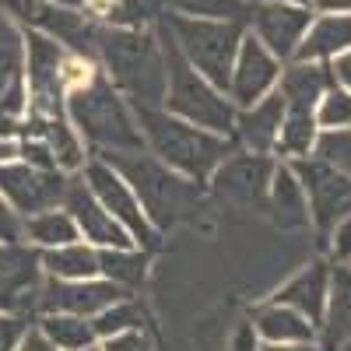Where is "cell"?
<instances>
[{
	"label": "cell",
	"mask_w": 351,
	"mask_h": 351,
	"mask_svg": "<svg viewBox=\"0 0 351 351\" xmlns=\"http://www.w3.org/2000/svg\"><path fill=\"white\" fill-rule=\"evenodd\" d=\"M67 120L92 158L144 152V134L137 127L134 106L116 92L99 64L67 92Z\"/></svg>",
	"instance_id": "1"
},
{
	"label": "cell",
	"mask_w": 351,
	"mask_h": 351,
	"mask_svg": "<svg viewBox=\"0 0 351 351\" xmlns=\"http://www.w3.org/2000/svg\"><path fill=\"white\" fill-rule=\"evenodd\" d=\"M95 60L134 109H162L165 102V53L155 28H102Z\"/></svg>",
	"instance_id": "2"
},
{
	"label": "cell",
	"mask_w": 351,
	"mask_h": 351,
	"mask_svg": "<svg viewBox=\"0 0 351 351\" xmlns=\"http://www.w3.org/2000/svg\"><path fill=\"white\" fill-rule=\"evenodd\" d=\"M134 116H137V127L144 134V152H152L162 165H169L172 172H180V176H186L193 183H204V186L215 176V169L239 148L236 137L193 127L165 109L137 106Z\"/></svg>",
	"instance_id": "3"
},
{
	"label": "cell",
	"mask_w": 351,
	"mask_h": 351,
	"mask_svg": "<svg viewBox=\"0 0 351 351\" xmlns=\"http://www.w3.org/2000/svg\"><path fill=\"white\" fill-rule=\"evenodd\" d=\"M106 162L130 183V190L137 193L141 208H144V215H148V221H152V228L158 232V236L200 211L204 183H193V180H186V176L172 172L152 152L109 155Z\"/></svg>",
	"instance_id": "4"
},
{
	"label": "cell",
	"mask_w": 351,
	"mask_h": 351,
	"mask_svg": "<svg viewBox=\"0 0 351 351\" xmlns=\"http://www.w3.org/2000/svg\"><path fill=\"white\" fill-rule=\"evenodd\" d=\"M155 32H158L162 53H165V102H162V109L180 116L186 123H193V127L232 137V130H236V106L228 102V95L221 88H215L180 53V46H176V39H172V32L165 28L162 18L155 25Z\"/></svg>",
	"instance_id": "5"
},
{
	"label": "cell",
	"mask_w": 351,
	"mask_h": 351,
	"mask_svg": "<svg viewBox=\"0 0 351 351\" xmlns=\"http://www.w3.org/2000/svg\"><path fill=\"white\" fill-rule=\"evenodd\" d=\"M165 28L172 32L176 46L186 60L208 77L215 88L228 92L232 64H236L239 43L246 36V25L239 21H200V18H180V14H162Z\"/></svg>",
	"instance_id": "6"
},
{
	"label": "cell",
	"mask_w": 351,
	"mask_h": 351,
	"mask_svg": "<svg viewBox=\"0 0 351 351\" xmlns=\"http://www.w3.org/2000/svg\"><path fill=\"white\" fill-rule=\"evenodd\" d=\"M0 11L14 18L28 32H39L56 39L64 49L95 56V39H99V21L88 11L74 8H56L49 0H0Z\"/></svg>",
	"instance_id": "7"
},
{
	"label": "cell",
	"mask_w": 351,
	"mask_h": 351,
	"mask_svg": "<svg viewBox=\"0 0 351 351\" xmlns=\"http://www.w3.org/2000/svg\"><path fill=\"white\" fill-rule=\"evenodd\" d=\"M81 180L88 183V190L99 197L102 208L130 232V239L137 243V250L152 253V250L158 246L162 236L152 228V221H148V215H144L137 193L130 190V183H127L106 158H88V165L81 169Z\"/></svg>",
	"instance_id": "8"
},
{
	"label": "cell",
	"mask_w": 351,
	"mask_h": 351,
	"mask_svg": "<svg viewBox=\"0 0 351 351\" xmlns=\"http://www.w3.org/2000/svg\"><path fill=\"white\" fill-rule=\"evenodd\" d=\"M295 169L299 183L309 197V215H313V228L319 232V243L330 236V228L351 215V176L330 169L327 162H319L316 155L309 158H295L288 162Z\"/></svg>",
	"instance_id": "9"
},
{
	"label": "cell",
	"mask_w": 351,
	"mask_h": 351,
	"mask_svg": "<svg viewBox=\"0 0 351 351\" xmlns=\"http://www.w3.org/2000/svg\"><path fill=\"white\" fill-rule=\"evenodd\" d=\"M274 158L271 155H253V152H232L208 180L215 200L232 204V208H253L263 211L267 208V190H271V176H274Z\"/></svg>",
	"instance_id": "10"
},
{
	"label": "cell",
	"mask_w": 351,
	"mask_h": 351,
	"mask_svg": "<svg viewBox=\"0 0 351 351\" xmlns=\"http://www.w3.org/2000/svg\"><path fill=\"white\" fill-rule=\"evenodd\" d=\"M67 186H71V176L60 169H36L18 158L0 165V197L21 218L49 211V208H64Z\"/></svg>",
	"instance_id": "11"
},
{
	"label": "cell",
	"mask_w": 351,
	"mask_h": 351,
	"mask_svg": "<svg viewBox=\"0 0 351 351\" xmlns=\"http://www.w3.org/2000/svg\"><path fill=\"white\" fill-rule=\"evenodd\" d=\"M281 67L285 64L246 28L239 53H236V64H232V77H228V92H225L228 102L236 109H250L260 99H267L281 81Z\"/></svg>",
	"instance_id": "12"
},
{
	"label": "cell",
	"mask_w": 351,
	"mask_h": 351,
	"mask_svg": "<svg viewBox=\"0 0 351 351\" xmlns=\"http://www.w3.org/2000/svg\"><path fill=\"white\" fill-rule=\"evenodd\" d=\"M316 11L302 4H281V0H256L253 18H250V32L267 46L281 64H291L295 53L309 32Z\"/></svg>",
	"instance_id": "13"
},
{
	"label": "cell",
	"mask_w": 351,
	"mask_h": 351,
	"mask_svg": "<svg viewBox=\"0 0 351 351\" xmlns=\"http://www.w3.org/2000/svg\"><path fill=\"white\" fill-rule=\"evenodd\" d=\"M127 295L130 291H123L120 285H112L106 278H88V281L46 278L43 288H39V299H36V316H43V313H71V316L95 319L102 309L116 306Z\"/></svg>",
	"instance_id": "14"
},
{
	"label": "cell",
	"mask_w": 351,
	"mask_h": 351,
	"mask_svg": "<svg viewBox=\"0 0 351 351\" xmlns=\"http://www.w3.org/2000/svg\"><path fill=\"white\" fill-rule=\"evenodd\" d=\"M43 253L36 246L21 243H0V295L11 313L36 319V299L43 288Z\"/></svg>",
	"instance_id": "15"
},
{
	"label": "cell",
	"mask_w": 351,
	"mask_h": 351,
	"mask_svg": "<svg viewBox=\"0 0 351 351\" xmlns=\"http://www.w3.org/2000/svg\"><path fill=\"white\" fill-rule=\"evenodd\" d=\"M64 208L71 211L77 232H81V239L88 246H95V250H130L137 246L130 239V232L116 221L102 204L99 197L88 190V183L81 180V172L71 176V186H67V197H64Z\"/></svg>",
	"instance_id": "16"
},
{
	"label": "cell",
	"mask_w": 351,
	"mask_h": 351,
	"mask_svg": "<svg viewBox=\"0 0 351 351\" xmlns=\"http://www.w3.org/2000/svg\"><path fill=\"white\" fill-rule=\"evenodd\" d=\"M327 299H330V263H324V260L306 263L302 271H295V274H291V278L274 291V295H271V302L302 313L316 330L324 327Z\"/></svg>",
	"instance_id": "17"
},
{
	"label": "cell",
	"mask_w": 351,
	"mask_h": 351,
	"mask_svg": "<svg viewBox=\"0 0 351 351\" xmlns=\"http://www.w3.org/2000/svg\"><path fill=\"white\" fill-rule=\"evenodd\" d=\"M281 123H285V95L274 88V92L267 99H260L256 106L236 109V130H232V137H236V144H243V152L274 155Z\"/></svg>",
	"instance_id": "18"
},
{
	"label": "cell",
	"mask_w": 351,
	"mask_h": 351,
	"mask_svg": "<svg viewBox=\"0 0 351 351\" xmlns=\"http://www.w3.org/2000/svg\"><path fill=\"white\" fill-rule=\"evenodd\" d=\"M271 221L278 228H288V232H299V228H309L313 225V215H309V197L299 183L295 169L288 162H278L274 165V176H271V190H267V208Z\"/></svg>",
	"instance_id": "19"
},
{
	"label": "cell",
	"mask_w": 351,
	"mask_h": 351,
	"mask_svg": "<svg viewBox=\"0 0 351 351\" xmlns=\"http://www.w3.org/2000/svg\"><path fill=\"white\" fill-rule=\"evenodd\" d=\"M351 53V14H316L295 53L302 64H334Z\"/></svg>",
	"instance_id": "20"
},
{
	"label": "cell",
	"mask_w": 351,
	"mask_h": 351,
	"mask_svg": "<svg viewBox=\"0 0 351 351\" xmlns=\"http://www.w3.org/2000/svg\"><path fill=\"white\" fill-rule=\"evenodd\" d=\"M334 67L330 64H302L291 60L281 67L278 92L285 95V106L291 109H316V102L324 99V92L334 84Z\"/></svg>",
	"instance_id": "21"
},
{
	"label": "cell",
	"mask_w": 351,
	"mask_h": 351,
	"mask_svg": "<svg viewBox=\"0 0 351 351\" xmlns=\"http://www.w3.org/2000/svg\"><path fill=\"white\" fill-rule=\"evenodd\" d=\"M253 327L263 344H319V330L302 313L278 306L271 299L253 313Z\"/></svg>",
	"instance_id": "22"
},
{
	"label": "cell",
	"mask_w": 351,
	"mask_h": 351,
	"mask_svg": "<svg viewBox=\"0 0 351 351\" xmlns=\"http://www.w3.org/2000/svg\"><path fill=\"white\" fill-rule=\"evenodd\" d=\"M319 351H337L344 341H351V267L337 263L330 267V299H327V316L319 327Z\"/></svg>",
	"instance_id": "23"
},
{
	"label": "cell",
	"mask_w": 351,
	"mask_h": 351,
	"mask_svg": "<svg viewBox=\"0 0 351 351\" xmlns=\"http://www.w3.org/2000/svg\"><path fill=\"white\" fill-rule=\"evenodd\" d=\"M21 239L43 253V250H56V246L77 243L81 232H77V225H74L67 208H49V211L21 218Z\"/></svg>",
	"instance_id": "24"
},
{
	"label": "cell",
	"mask_w": 351,
	"mask_h": 351,
	"mask_svg": "<svg viewBox=\"0 0 351 351\" xmlns=\"http://www.w3.org/2000/svg\"><path fill=\"white\" fill-rule=\"evenodd\" d=\"M43 274L56 281H88V278H102L99 271V250L88 246L84 239L71 246H56L43 250Z\"/></svg>",
	"instance_id": "25"
},
{
	"label": "cell",
	"mask_w": 351,
	"mask_h": 351,
	"mask_svg": "<svg viewBox=\"0 0 351 351\" xmlns=\"http://www.w3.org/2000/svg\"><path fill=\"white\" fill-rule=\"evenodd\" d=\"M84 11L102 28H155L165 8L155 0H88Z\"/></svg>",
	"instance_id": "26"
},
{
	"label": "cell",
	"mask_w": 351,
	"mask_h": 351,
	"mask_svg": "<svg viewBox=\"0 0 351 351\" xmlns=\"http://www.w3.org/2000/svg\"><path fill=\"white\" fill-rule=\"evenodd\" d=\"M32 327L56 348V351H84V348H95L99 334L95 324L84 316H71V313H43L32 319Z\"/></svg>",
	"instance_id": "27"
},
{
	"label": "cell",
	"mask_w": 351,
	"mask_h": 351,
	"mask_svg": "<svg viewBox=\"0 0 351 351\" xmlns=\"http://www.w3.org/2000/svg\"><path fill=\"white\" fill-rule=\"evenodd\" d=\"M169 14L180 18H200V21H239L250 28L253 0H162Z\"/></svg>",
	"instance_id": "28"
},
{
	"label": "cell",
	"mask_w": 351,
	"mask_h": 351,
	"mask_svg": "<svg viewBox=\"0 0 351 351\" xmlns=\"http://www.w3.org/2000/svg\"><path fill=\"white\" fill-rule=\"evenodd\" d=\"M25 84V28L0 11V95Z\"/></svg>",
	"instance_id": "29"
},
{
	"label": "cell",
	"mask_w": 351,
	"mask_h": 351,
	"mask_svg": "<svg viewBox=\"0 0 351 351\" xmlns=\"http://www.w3.org/2000/svg\"><path fill=\"white\" fill-rule=\"evenodd\" d=\"M99 271L106 281L120 285L123 291H134L148 278V253L130 246V250H99Z\"/></svg>",
	"instance_id": "30"
},
{
	"label": "cell",
	"mask_w": 351,
	"mask_h": 351,
	"mask_svg": "<svg viewBox=\"0 0 351 351\" xmlns=\"http://www.w3.org/2000/svg\"><path fill=\"white\" fill-rule=\"evenodd\" d=\"M144 309H141V302L134 299V295H127V299H120L116 306H109V309H102L92 324H95V334H99V341H106V337H112V334H127V330H144Z\"/></svg>",
	"instance_id": "31"
},
{
	"label": "cell",
	"mask_w": 351,
	"mask_h": 351,
	"mask_svg": "<svg viewBox=\"0 0 351 351\" xmlns=\"http://www.w3.org/2000/svg\"><path fill=\"white\" fill-rule=\"evenodd\" d=\"M316 127L319 130H344L351 127V88L334 81L324 99L316 102Z\"/></svg>",
	"instance_id": "32"
},
{
	"label": "cell",
	"mask_w": 351,
	"mask_h": 351,
	"mask_svg": "<svg viewBox=\"0 0 351 351\" xmlns=\"http://www.w3.org/2000/svg\"><path fill=\"white\" fill-rule=\"evenodd\" d=\"M313 155L319 162H327L330 169L351 176V127H344V130H319Z\"/></svg>",
	"instance_id": "33"
},
{
	"label": "cell",
	"mask_w": 351,
	"mask_h": 351,
	"mask_svg": "<svg viewBox=\"0 0 351 351\" xmlns=\"http://www.w3.org/2000/svg\"><path fill=\"white\" fill-rule=\"evenodd\" d=\"M28 327H32V319H28V316L0 309V351H18V344L28 334Z\"/></svg>",
	"instance_id": "34"
},
{
	"label": "cell",
	"mask_w": 351,
	"mask_h": 351,
	"mask_svg": "<svg viewBox=\"0 0 351 351\" xmlns=\"http://www.w3.org/2000/svg\"><path fill=\"white\" fill-rule=\"evenodd\" d=\"M324 246L330 250V256H334L337 263H348V267H351V215L341 218V221L330 228V236L324 239Z\"/></svg>",
	"instance_id": "35"
},
{
	"label": "cell",
	"mask_w": 351,
	"mask_h": 351,
	"mask_svg": "<svg viewBox=\"0 0 351 351\" xmlns=\"http://www.w3.org/2000/svg\"><path fill=\"white\" fill-rule=\"evenodd\" d=\"M99 351H152V337L144 330H127L99 341Z\"/></svg>",
	"instance_id": "36"
},
{
	"label": "cell",
	"mask_w": 351,
	"mask_h": 351,
	"mask_svg": "<svg viewBox=\"0 0 351 351\" xmlns=\"http://www.w3.org/2000/svg\"><path fill=\"white\" fill-rule=\"evenodd\" d=\"M0 243H21V215L0 197Z\"/></svg>",
	"instance_id": "37"
},
{
	"label": "cell",
	"mask_w": 351,
	"mask_h": 351,
	"mask_svg": "<svg viewBox=\"0 0 351 351\" xmlns=\"http://www.w3.org/2000/svg\"><path fill=\"white\" fill-rule=\"evenodd\" d=\"M260 348H263V341H260V334L253 327V319H243V324L232 330L228 351H260Z\"/></svg>",
	"instance_id": "38"
},
{
	"label": "cell",
	"mask_w": 351,
	"mask_h": 351,
	"mask_svg": "<svg viewBox=\"0 0 351 351\" xmlns=\"http://www.w3.org/2000/svg\"><path fill=\"white\" fill-rule=\"evenodd\" d=\"M18 351H56V348H53V344H49V341H46V337H43L36 327H28V334L21 337Z\"/></svg>",
	"instance_id": "39"
},
{
	"label": "cell",
	"mask_w": 351,
	"mask_h": 351,
	"mask_svg": "<svg viewBox=\"0 0 351 351\" xmlns=\"http://www.w3.org/2000/svg\"><path fill=\"white\" fill-rule=\"evenodd\" d=\"M316 14H351V0H313Z\"/></svg>",
	"instance_id": "40"
},
{
	"label": "cell",
	"mask_w": 351,
	"mask_h": 351,
	"mask_svg": "<svg viewBox=\"0 0 351 351\" xmlns=\"http://www.w3.org/2000/svg\"><path fill=\"white\" fill-rule=\"evenodd\" d=\"M330 67H334V77H337L344 88H351V53H344L341 60H334Z\"/></svg>",
	"instance_id": "41"
},
{
	"label": "cell",
	"mask_w": 351,
	"mask_h": 351,
	"mask_svg": "<svg viewBox=\"0 0 351 351\" xmlns=\"http://www.w3.org/2000/svg\"><path fill=\"white\" fill-rule=\"evenodd\" d=\"M260 351H319V344H263Z\"/></svg>",
	"instance_id": "42"
},
{
	"label": "cell",
	"mask_w": 351,
	"mask_h": 351,
	"mask_svg": "<svg viewBox=\"0 0 351 351\" xmlns=\"http://www.w3.org/2000/svg\"><path fill=\"white\" fill-rule=\"evenodd\" d=\"M49 4H56V8H74V11H84V4H88V0H49Z\"/></svg>",
	"instance_id": "43"
},
{
	"label": "cell",
	"mask_w": 351,
	"mask_h": 351,
	"mask_svg": "<svg viewBox=\"0 0 351 351\" xmlns=\"http://www.w3.org/2000/svg\"><path fill=\"white\" fill-rule=\"evenodd\" d=\"M281 4H302V8H313V0H281Z\"/></svg>",
	"instance_id": "44"
},
{
	"label": "cell",
	"mask_w": 351,
	"mask_h": 351,
	"mask_svg": "<svg viewBox=\"0 0 351 351\" xmlns=\"http://www.w3.org/2000/svg\"><path fill=\"white\" fill-rule=\"evenodd\" d=\"M337 351H351V341H344V344H341V348H337Z\"/></svg>",
	"instance_id": "45"
},
{
	"label": "cell",
	"mask_w": 351,
	"mask_h": 351,
	"mask_svg": "<svg viewBox=\"0 0 351 351\" xmlns=\"http://www.w3.org/2000/svg\"><path fill=\"white\" fill-rule=\"evenodd\" d=\"M0 309H8V302H4V295H0ZM8 313H11V309H8Z\"/></svg>",
	"instance_id": "46"
},
{
	"label": "cell",
	"mask_w": 351,
	"mask_h": 351,
	"mask_svg": "<svg viewBox=\"0 0 351 351\" xmlns=\"http://www.w3.org/2000/svg\"><path fill=\"white\" fill-rule=\"evenodd\" d=\"M84 351H99V344H95V348H84Z\"/></svg>",
	"instance_id": "47"
},
{
	"label": "cell",
	"mask_w": 351,
	"mask_h": 351,
	"mask_svg": "<svg viewBox=\"0 0 351 351\" xmlns=\"http://www.w3.org/2000/svg\"><path fill=\"white\" fill-rule=\"evenodd\" d=\"M155 4H162V0H155Z\"/></svg>",
	"instance_id": "48"
},
{
	"label": "cell",
	"mask_w": 351,
	"mask_h": 351,
	"mask_svg": "<svg viewBox=\"0 0 351 351\" xmlns=\"http://www.w3.org/2000/svg\"><path fill=\"white\" fill-rule=\"evenodd\" d=\"M253 4H256V0H253Z\"/></svg>",
	"instance_id": "49"
}]
</instances>
